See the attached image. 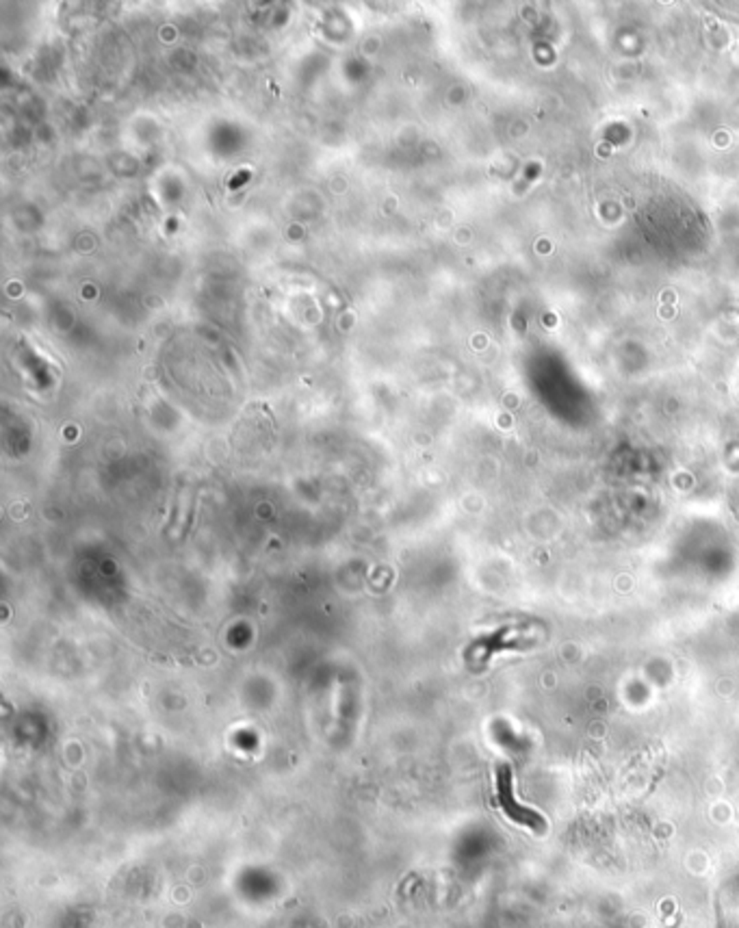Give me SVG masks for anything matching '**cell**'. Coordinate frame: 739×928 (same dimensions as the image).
<instances>
[{
    "label": "cell",
    "instance_id": "1",
    "mask_svg": "<svg viewBox=\"0 0 739 928\" xmlns=\"http://www.w3.org/2000/svg\"><path fill=\"white\" fill-rule=\"evenodd\" d=\"M497 790H499L501 809L507 814L510 820L519 822V824H523V826L533 828L535 833H545V831H547V822H545V818L538 816L535 811H531V809H527V807H523V804L516 802L514 792H512V774H510L507 768H501L499 774H497Z\"/></svg>",
    "mask_w": 739,
    "mask_h": 928
}]
</instances>
